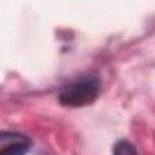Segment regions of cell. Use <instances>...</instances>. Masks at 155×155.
Returning <instances> with one entry per match:
<instances>
[{
  "label": "cell",
  "mask_w": 155,
  "mask_h": 155,
  "mask_svg": "<svg viewBox=\"0 0 155 155\" xmlns=\"http://www.w3.org/2000/svg\"><path fill=\"white\" fill-rule=\"evenodd\" d=\"M101 90V82L95 75L90 77H81L73 82L64 84V88L60 90L58 101L64 106H73V108H81L86 104H91Z\"/></svg>",
  "instance_id": "obj_1"
},
{
  "label": "cell",
  "mask_w": 155,
  "mask_h": 155,
  "mask_svg": "<svg viewBox=\"0 0 155 155\" xmlns=\"http://www.w3.org/2000/svg\"><path fill=\"white\" fill-rule=\"evenodd\" d=\"M31 150V139L18 131H2L0 155H26Z\"/></svg>",
  "instance_id": "obj_2"
},
{
  "label": "cell",
  "mask_w": 155,
  "mask_h": 155,
  "mask_svg": "<svg viewBox=\"0 0 155 155\" xmlns=\"http://www.w3.org/2000/svg\"><path fill=\"white\" fill-rule=\"evenodd\" d=\"M113 155H139V151H137V148H135L130 140L122 139V140L115 142V146H113Z\"/></svg>",
  "instance_id": "obj_3"
}]
</instances>
